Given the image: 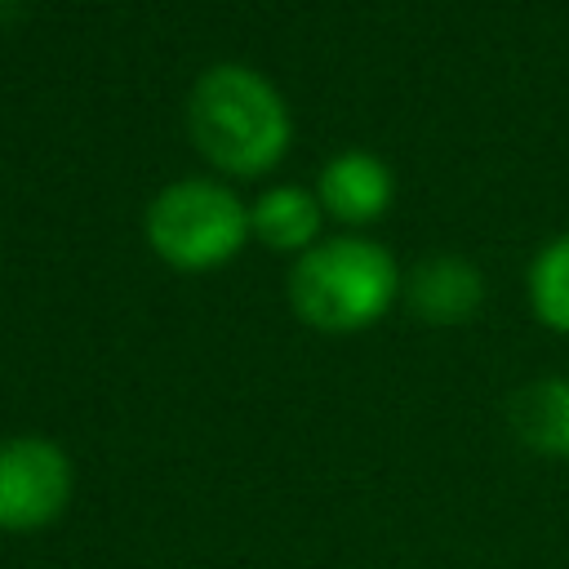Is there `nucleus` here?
I'll list each match as a JSON object with an SVG mask.
<instances>
[{
    "instance_id": "nucleus-1",
    "label": "nucleus",
    "mask_w": 569,
    "mask_h": 569,
    "mask_svg": "<svg viewBox=\"0 0 569 569\" xmlns=\"http://www.w3.org/2000/svg\"><path fill=\"white\" fill-rule=\"evenodd\" d=\"M187 133L218 173L258 178L284 160L293 120L280 89L262 71L244 62H218L191 84Z\"/></svg>"
},
{
    "instance_id": "nucleus-2",
    "label": "nucleus",
    "mask_w": 569,
    "mask_h": 569,
    "mask_svg": "<svg viewBox=\"0 0 569 569\" xmlns=\"http://www.w3.org/2000/svg\"><path fill=\"white\" fill-rule=\"evenodd\" d=\"M400 293L396 258L360 236L320 240L289 271V307L320 333H360L378 325Z\"/></svg>"
},
{
    "instance_id": "nucleus-3",
    "label": "nucleus",
    "mask_w": 569,
    "mask_h": 569,
    "mask_svg": "<svg viewBox=\"0 0 569 569\" xmlns=\"http://www.w3.org/2000/svg\"><path fill=\"white\" fill-rule=\"evenodd\" d=\"M147 244L173 271H213L231 262L249 231V209L227 182L213 178H178L169 182L142 218Z\"/></svg>"
},
{
    "instance_id": "nucleus-4",
    "label": "nucleus",
    "mask_w": 569,
    "mask_h": 569,
    "mask_svg": "<svg viewBox=\"0 0 569 569\" xmlns=\"http://www.w3.org/2000/svg\"><path fill=\"white\" fill-rule=\"evenodd\" d=\"M71 458L44 436L0 440V529L36 533L53 525L71 502Z\"/></svg>"
},
{
    "instance_id": "nucleus-5",
    "label": "nucleus",
    "mask_w": 569,
    "mask_h": 569,
    "mask_svg": "<svg viewBox=\"0 0 569 569\" xmlns=\"http://www.w3.org/2000/svg\"><path fill=\"white\" fill-rule=\"evenodd\" d=\"M316 200L329 218L347 227H369L391 209L396 178L373 151H338L316 178Z\"/></svg>"
},
{
    "instance_id": "nucleus-6",
    "label": "nucleus",
    "mask_w": 569,
    "mask_h": 569,
    "mask_svg": "<svg viewBox=\"0 0 569 569\" xmlns=\"http://www.w3.org/2000/svg\"><path fill=\"white\" fill-rule=\"evenodd\" d=\"M485 302V276L453 253L422 258L409 271V307L427 325H462Z\"/></svg>"
},
{
    "instance_id": "nucleus-7",
    "label": "nucleus",
    "mask_w": 569,
    "mask_h": 569,
    "mask_svg": "<svg viewBox=\"0 0 569 569\" xmlns=\"http://www.w3.org/2000/svg\"><path fill=\"white\" fill-rule=\"evenodd\" d=\"M511 431L542 458H569V378H533L507 405Z\"/></svg>"
},
{
    "instance_id": "nucleus-8",
    "label": "nucleus",
    "mask_w": 569,
    "mask_h": 569,
    "mask_svg": "<svg viewBox=\"0 0 569 569\" xmlns=\"http://www.w3.org/2000/svg\"><path fill=\"white\" fill-rule=\"evenodd\" d=\"M320 200L302 187H271L249 204V231L280 253H307L320 231Z\"/></svg>"
},
{
    "instance_id": "nucleus-9",
    "label": "nucleus",
    "mask_w": 569,
    "mask_h": 569,
    "mask_svg": "<svg viewBox=\"0 0 569 569\" xmlns=\"http://www.w3.org/2000/svg\"><path fill=\"white\" fill-rule=\"evenodd\" d=\"M529 307L547 329L569 333V236H556L538 249L529 267Z\"/></svg>"
}]
</instances>
